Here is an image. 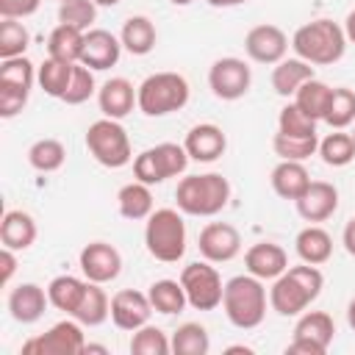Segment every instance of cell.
I'll return each mask as SVG.
<instances>
[{
	"label": "cell",
	"instance_id": "16",
	"mask_svg": "<svg viewBox=\"0 0 355 355\" xmlns=\"http://www.w3.org/2000/svg\"><path fill=\"white\" fill-rule=\"evenodd\" d=\"M200 255L211 263H227L241 252V233L230 222H208L197 239Z\"/></svg>",
	"mask_w": 355,
	"mask_h": 355
},
{
	"label": "cell",
	"instance_id": "2",
	"mask_svg": "<svg viewBox=\"0 0 355 355\" xmlns=\"http://www.w3.org/2000/svg\"><path fill=\"white\" fill-rule=\"evenodd\" d=\"M291 50L297 53V58H302L313 67H330L344 58V50H347L344 25H338L327 17L311 19L294 31Z\"/></svg>",
	"mask_w": 355,
	"mask_h": 355
},
{
	"label": "cell",
	"instance_id": "34",
	"mask_svg": "<svg viewBox=\"0 0 355 355\" xmlns=\"http://www.w3.org/2000/svg\"><path fill=\"white\" fill-rule=\"evenodd\" d=\"M147 297H150V305L155 313H164V316H172V313H180L189 300H186V291H183V283L180 280H155L150 288H147Z\"/></svg>",
	"mask_w": 355,
	"mask_h": 355
},
{
	"label": "cell",
	"instance_id": "25",
	"mask_svg": "<svg viewBox=\"0 0 355 355\" xmlns=\"http://www.w3.org/2000/svg\"><path fill=\"white\" fill-rule=\"evenodd\" d=\"M294 250H297L302 263L322 266V263H327L333 258V236L319 225H308V227H302L297 233Z\"/></svg>",
	"mask_w": 355,
	"mask_h": 355
},
{
	"label": "cell",
	"instance_id": "29",
	"mask_svg": "<svg viewBox=\"0 0 355 355\" xmlns=\"http://www.w3.org/2000/svg\"><path fill=\"white\" fill-rule=\"evenodd\" d=\"M86 286L89 280L86 277H75V275H58L47 283V297H50V305L55 311H64L67 316L75 313V308L80 305L83 294H86Z\"/></svg>",
	"mask_w": 355,
	"mask_h": 355
},
{
	"label": "cell",
	"instance_id": "1",
	"mask_svg": "<svg viewBox=\"0 0 355 355\" xmlns=\"http://www.w3.org/2000/svg\"><path fill=\"white\" fill-rule=\"evenodd\" d=\"M324 286V275L313 263H300L288 266L280 277L272 280L269 288V308L277 316H300L319 294Z\"/></svg>",
	"mask_w": 355,
	"mask_h": 355
},
{
	"label": "cell",
	"instance_id": "18",
	"mask_svg": "<svg viewBox=\"0 0 355 355\" xmlns=\"http://www.w3.org/2000/svg\"><path fill=\"white\" fill-rule=\"evenodd\" d=\"M122 42L119 36H114L111 31L105 28H92L86 31L83 36V53H80V64L94 69V72H103V69H111L116 67L119 55H122Z\"/></svg>",
	"mask_w": 355,
	"mask_h": 355
},
{
	"label": "cell",
	"instance_id": "14",
	"mask_svg": "<svg viewBox=\"0 0 355 355\" xmlns=\"http://www.w3.org/2000/svg\"><path fill=\"white\" fill-rule=\"evenodd\" d=\"M244 53H247L250 61H255V64L275 67V64L283 61L286 53H288V36L283 33V28H277V25H272V22L255 25V28H250L247 36H244Z\"/></svg>",
	"mask_w": 355,
	"mask_h": 355
},
{
	"label": "cell",
	"instance_id": "30",
	"mask_svg": "<svg viewBox=\"0 0 355 355\" xmlns=\"http://www.w3.org/2000/svg\"><path fill=\"white\" fill-rule=\"evenodd\" d=\"M116 208L125 219L130 222H139V219H147L155 208H153V191L147 183L141 180H133V183H125L119 191H116Z\"/></svg>",
	"mask_w": 355,
	"mask_h": 355
},
{
	"label": "cell",
	"instance_id": "43",
	"mask_svg": "<svg viewBox=\"0 0 355 355\" xmlns=\"http://www.w3.org/2000/svg\"><path fill=\"white\" fill-rule=\"evenodd\" d=\"M277 130L288 136H319L316 133V119H311L294 100L286 103L277 114Z\"/></svg>",
	"mask_w": 355,
	"mask_h": 355
},
{
	"label": "cell",
	"instance_id": "7",
	"mask_svg": "<svg viewBox=\"0 0 355 355\" xmlns=\"http://www.w3.org/2000/svg\"><path fill=\"white\" fill-rule=\"evenodd\" d=\"M86 150L97 164H103L108 169H122L133 161V147H130L128 130L122 128L119 119H108V116L89 125Z\"/></svg>",
	"mask_w": 355,
	"mask_h": 355
},
{
	"label": "cell",
	"instance_id": "35",
	"mask_svg": "<svg viewBox=\"0 0 355 355\" xmlns=\"http://www.w3.org/2000/svg\"><path fill=\"white\" fill-rule=\"evenodd\" d=\"M330 94H333V86H327V83L319 80V78H311V80H305V83L294 92V103H297L311 119L322 122L324 114H327V105H330Z\"/></svg>",
	"mask_w": 355,
	"mask_h": 355
},
{
	"label": "cell",
	"instance_id": "39",
	"mask_svg": "<svg viewBox=\"0 0 355 355\" xmlns=\"http://www.w3.org/2000/svg\"><path fill=\"white\" fill-rule=\"evenodd\" d=\"M272 150L280 161H308L319 150V136H288L277 130L272 136Z\"/></svg>",
	"mask_w": 355,
	"mask_h": 355
},
{
	"label": "cell",
	"instance_id": "47",
	"mask_svg": "<svg viewBox=\"0 0 355 355\" xmlns=\"http://www.w3.org/2000/svg\"><path fill=\"white\" fill-rule=\"evenodd\" d=\"M14 272H17V250L3 247L0 250V283L8 286L11 277H14Z\"/></svg>",
	"mask_w": 355,
	"mask_h": 355
},
{
	"label": "cell",
	"instance_id": "20",
	"mask_svg": "<svg viewBox=\"0 0 355 355\" xmlns=\"http://www.w3.org/2000/svg\"><path fill=\"white\" fill-rule=\"evenodd\" d=\"M183 147H186V153H189L191 161H197V164H214V161H219V158L225 155V150H227V136H225V130H222L219 125H214V122H200V125H194V128L186 133Z\"/></svg>",
	"mask_w": 355,
	"mask_h": 355
},
{
	"label": "cell",
	"instance_id": "28",
	"mask_svg": "<svg viewBox=\"0 0 355 355\" xmlns=\"http://www.w3.org/2000/svg\"><path fill=\"white\" fill-rule=\"evenodd\" d=\"M269 183H272V189H275L277 197L294 202V200L308 189L311 175H308V169H305V161H280V164L272 169Z\"/></svg>",
	"mask_w": 355,
	"mask_h": 355
},
{
	"label": "cell",
	"instance_id": "19",
	"mask_svg": "<svg viewBox=\"0 0 355 355\" xmlns=\"http://www.w3.org/2000/svg\"><path fill=\"white\" fill-rule=\"evenodd\" d=\"M294 205L305 222H324L338 211V189L327 180H311L308 189L294 200Z\"/></svg>",
	"mask_w": 355,
	"mask_h": 355
},
{
	"label": "cell",
	"instance_id": "55",
	"mask_svg": "<svg viewBox=\"0 0 355 355\" xmlns=\"http://www.w3.org/2000/svg\"><path fill=\"white\" fill-rule=\"evenodd\" d=\"M172 6H189V3H194V0H169Z\"/></svg>",
	"mask_w": 355,
	"mask_h": 355
},
{
	"label": "cell",
	"instance_id": "42",
	"mask_svg": "<svg viewBox=\"0 0 355 355\" xmlns=\"http://www.w3.org/2000/svg\"><path fill=\"white\" fill-rule=\"evenodd\" d=\"M28 44H31V33H28V28L22 25V19L3 17V22H0V58L25 55Z\"/></svg>",
	"mask_w": 355,
	"mask_h": 355
},
{
	"label": "cell",
	"instance_id": "11",
	"mask_svg": "<svg viewBox=\"0 0 355 355\" xmlns=\"http://www.w3.org/2000/svg\"><path fill=\"white\" fill-rule=\"evenodd\" d=\"M333 336H336V322L327 311H302L294 324V338L288 341L286 352L324 355L327 347L333 344Z\"/></svg>",
	"mask_w": 355,
	"mask_h": 355
},
{
	"label": "cell",
	"instance_id": "9",
	"mask_svg": "<svg viewBox=\"0 0 355 355\" xmlns=\"http://www.w3.org/2000/svg\"><path fill=\"white\" fill-rule=\"evenodd\" d=\"M36 69L39 67L25 55L0 61V116L3 119H11L25 108L31 89L36 83Z\"/></svg>",
	"mask_w": 355,
	"mask_h": 355
},
{
	"label": "cell",
	"instance_id": "54",
	"mask_svg": "<svg viewBox=\"0 0 355 355\" xmlns=\"http://www.w3.org/2000/svg\"><path fill=\"white\" fill-rule=\"evenodd\" d=\"M227 352H252V349L244 347V344H236V347H227Z\"/></svg>",
	"mask_w": 355,
	"mask_h": 355
},
{
	"label": "cell",
	"instance_id": "23",
	"mask_svg": "<svg viewBox=\"0 0 355 355\" xmlns=\"http://www.w3.org/2000/svg\"><path fill=\"white\" fill-rule=\"evenodd\" d=\"M97 105L108 119H125L136 105V86L128 78H108L97 89Z\"/></svg>",
	"mask_w": 355,
	"mask_h": 355
},
{
	"label": "cell",
	"instance_id": "53",
	"mask_svg": "<svg viewBox=\"0 0 355 355\" xmlns=\"http://www.w3.org/2000/svg\"><path fill=\"white\" fill-rule=\"evenodd\" d=\"M97 6H103V8H114V6H119L122 0H94Z\"/></svg>",
	"mask_w": 355,
	"mask_h": 355
},
{
	"label": "cell",
	"instance_id": "12",
	"mask_svg": "<svg viewBox=\"0 0 355 355\" xmlns=\"http://www.w3.org/2000/svg\"><path fill=\"white\" fill-rule=\"evenodd\" d=\"M83 349H86V333L75 316L55 322L47 333L22 344V355H83Z\"/></svg>",
	"mask_w": 355,
	"mask_h": 355
},
{
	"label": "cell",
	"instance_id": "8",
	"mask_svg": "<svg viewBox=\"0 0 355 355\" xmlns=\"http://www.w3.org/2000/svg\"><path fill=\"white\" fill-rule=\"evenodd\" d=\"M189 153L183 144H175V141H161L155 147H147L141 150L136 158H133V178L147 183V186H158L164 183L166 178H178L186 172L189 166Z\"/></svg>",
	"mask_w": 355,
	"mask_h": 355
},
{
	"label": "cell",
	"instance_id": "52",
	"mask_svg": "<svg viewBox=\"0 0 355 355\" xmlns=\"http://www.w3.org/2000/svg\"><path fill=\"white\" fill-rule=\"evenodd\" d=\"M83 352H100V355H108V347H103V344H89L86 341V349Z\"/></svg>",
	"mask_w": 355,
	"mask_h": 355
},
{
	"label": "cell",
	"instance_id": "36",
	"mask_svg": "<svg viewBox=\"0 0 355 355\" xmlns=\"http://www.w3.org/2000/svg\"><path fill=\"white\" fill-rule=\"evenodd\" d=\"M64 161H67V147L58 139H36L28 147V164L42 175L58 172Z\"/></svg>",
	"mask_w": 355,
	"mask_h": 355
},
{
	"label": "cell",
	"instance_id": "21",
	"mask_svg": "<svg viewBox=\"0 0 355 355\" xmlns=\"http://www.w3.org/2000/svg\"><path fill=\"white\" fill-rule=\"evenodd\" d=\"M8 313L14 322L19 324H33L44 316L47 305H50V297H47V288H42L39 283H19L8 291Z\"/></svg>",
	"mask_w": 355,
	"mask_h": 355
},
{
	"label": "cell",
	"instance_id": "27",
	"mask_svg": "<svg viewBox=\"0 0 355 355\" xmlns=\"http://www.w3.org/2000/svg\"><path fill=\"white\" fill-rule=\"evenodd\" d=\"M311 78H316L313 75V64H308V61H302L297 55L294 58H283V61H277L272 67V89L280 97H294V92Z\"/></svg>",
	"mask_w": 355,
	"mask_h": 355
},
{
	"label": "cell",
	"instance_id": "32",
	"mask_svg": "<svg viewBox=\"0 0 355 355\" xmlns=\"http://www.w3.org/2000/svg\"><path fill=\"white\" fill-rule=\"evenodd\" d=\"M72 69L75 64L69 61H61V58H44L36 69V83L42 86V92L47 97H55V100H64L67 89H69V80H72Z\"/></svg>",
	"mask_w": 355,
	"mask_h": 355
},
{
	"label": "cell",
	"instance_id": "40",
	"mask_svg": "<svg viewBox=\"0 0 355 355\" xmlns=\"http://www.w3.org/2000/svg\"><path fill=\"white\" fill-rule=\"evenodd\" d=\"M322 122H327L333 130L349 128L355 122V92L347 86H333L330 105H327V114Z\"/></svg>",
	"mask_w": 355,
	"mask_h": 355
},
{
	"label": "cell",
	"instance_id": "26",
	"mask_svg": "<svg viewBox=\"0 0 355 355\" xmlns=\"http://www.w3.org/2000/svg\"><path fill=\"white\" fill-rule=\"evenodd\" d=\"M155 39H158V31H155V25H153L150 17L133 14V17H128V19L122 22L119 42H122V47H125L130 55H147V53H153Z\"/></svg>",
	"mask_w": 355,
	"mask_h": 355
},
{
	"label": "cell",
	"instance_id": "13",
	"mask_svg": "<svg viewBox=\"0 0 355 355\" xmlns=\"http://www.w3.org/2000/svg\"><path fill=\"white\" fill-rule=\"evenodd\" d=\"M250 86H252V72L244 58L225 55V58H216L208 69V89L216 100H225V103L241 100L250 92Z\"/></svg>",
	"mask_w": 355,
	"mask_h": 355
},
{
	"label": "cell",
	"instance_id": "38",
	"mask_svg": "<svg viewBox=\"0 0 355 355\" xmlns=\"http://www.w3.org/2000/svg\"><path fill=\"white\" fill-rule=\"evenodd\" d=\"M316 153H319V158H322L327 166L338 169V166H347V164L355 161V141H352L349 133L333 130V133H327L324 139H319V150H316Z\"/></svg>",
	"mask_w": 355,
	"mask_h": 355
},
{
	"label": "cell",
	"instance_id": "3",
	"mask_svg": "<svg viewBox=\"0 0 355 355\" xmlns=\"http://www.w3.org/2000/svg\"><path fill=\"white\" fill-rule=\"evenodd\" d=\"M266 305H269V294H266L261 277L244 272V275H236L225 283L222 311L233 327L255 330L266 316Z\"/></svg>",
	"mask_w": 355,
	"mask_h": 355
},
{
	"label": "cell",
	"instance_id": "41",
	"mask_svg": "<svg viewBox=\"0 0 355 355\" xmlns=\"http://www.w3.org/2000/svg\"><path fill=\"white\" fill-rule=\"evenodd\" d=\"M128 349L133 355H169L172 352V341L166 338V333L161 327H155V324L147 322L144 327L133 330Z\"/></svg>",
	"mask_w": 355,
	"mask_h": 355
},
{
	"label": "cell",
	"instance_id": "45",
	"mask_svg": "<svg viewBox=\"0 0 355 355\" xmlns=\"http://www.w3.org/2000/svg\"><path fill=\"white\" fill-rule=\"evenodd\" d=\"M92 94H97V83H94V69L83 67L80 61L75 64L72 69V80H69V89L64 94V103L67 105H80L86 103Z\"/></svg>",
	"mask_w": 355,
	"mask_h": 355
},
{
	"label": "cell",
	"instance_id": "37",
	"mask_svg": "<svg viewBox=\"0 0 355 355\" xmlns=\"http://www.w3.org/2000/svg\"><path fill=\"white\" fill-rule=\"evenodd\" d=\"M169 341H172V352L175 355H208V349H211L208 330L200 322H183L172 333Z\"/></svg>",
	"mask_w": 355,
	"mask_h": 355
},
{
	"label": "cell",
	"instance_id": "51",
	"mask_svg": "<svg viewBox=\"0 0 355 355\" xmlns=\"http://www.w3.org/2000/svg\"><path fill=\"white\" fill-rule=\"evenodd\" d=\"M347 324H349V330H355V297L347 302Z\"/></svg>",
	"mask_w": 355,
	"mask_h": 355
},
{
	"label": "cell",
	"instance_id": "49",
	"mask_svg": "<svg viewBox=\"0 0 355 355\" xmlns=\"http://www.w3.org/2000/svg\"><path fill=\"white\" fill-rule=\"evenodd\" d=\"M344 33H347V42H352L355 44V8L347 14V19H344Z\"/></svg>",
	"mask_w": 355,
	"mask_h": 355
},
{
	"label": "cell",
	"instance_id": "22",
	"mask_svg": "<svg viewBox=\"0 0 355 355\" xmlns=\"http://www.w3.org/2000/svg\"><path fill=\"white\" fill-rule=\"evenodd\" d=\"M244 266L261 280H275L288 269V255L275 241H258L244 252Z\"/></svg>",
	"mask_w": 355,
	"mask_h": 355
},
{
	"label": "cell",
	"instance_id": "44",
	"mask_svg": "<svg viewBox=\"0 0 355 355\" xmlns=\"http://www.w3.org/2000/svg\"><path fill=\"white\" fill-rule=\"evenodd\" d=\"M58 22L72 25L78 31H92L97 22V3L94 0H67L58 3Z\"/></svg>",
	"mask_w": 355,
	"mask_h": 355
},
{
	"label": "cell",
	"instance_id": "10",
	"mask_svg": "<svg viewBox=\"0 0 355 355\" xmlns=\"http://www.w3.org/2000/svg\"><path fill=\"white\" fill-rule=\"evenodd\" d=\"M180 283L186 291V300L194 311H214L222 305V294H225V283L222 275L216 272V266L211 261H191L183 266L180 272Z\"/></svg>",
	"mask_w": 355,
	"mask_h": 355
},
{
	"label": "cell",
	"instance_id": "6",
	"mask_svg": "<svg viewBox=\"0 0 355 355\" xmlns=\"http://www.w3.org/2000/svg\"><path fill=\"white\" fill-rule=\"evenodd\" d=\"M144 247L161 263H178L186 255V222L175 208H155L144 225Z\"/></svg>",
	"mask_w": 355,
	"mask_h": 355
},
{
	"label": "cell",
	"instance_id": "24",
	"mask_svg": "<svg viewBox=\"0 0 355 355\" xmlns=\"http://www.w3.org/2000/svg\"><path fill=\"white\" fill-rule=\"evenodd\" d=\"M36 219L22 211V208H11L3 214V222H0V244L3 247H11L17 252H25L28 247H33L36 241Z\"/></svg>",
	"mask_w": 355,
	"mask_h": 355
},
{
	"label": "cell",
	"instance_id": "56",
	"mask_svg": "<svg viewBox=\"0 0 355 355\" xmlns=\"http://www.w3.org/2000/svg\"><path fill=\"white\" fill-rule=\"evenodd\" d=\"M349 136H352V141H355V122H352V133H349Z\"/></svg>",
	"mask_w": 355,
	"mask_h": 355
},
{
	"label": "cell",
	"instance_id": "4",
	"mask_svg": "<svg viewBox=\"0 0 355 355\" xmlns=\"http://www.w3.org/2000/svg\"><path fill=\"white\" fill-rule=\"evenodd\" d=\"M175 202L189 216H216L230 202V183L219 172L186 175L175 186Z\"/></svg>",
	"mask_w": 355,
	"mask_h": 355
},
{
	"label": "cell",
	"instance_id": "33",
	"mask_svg": "<svg viewBox=\"0 0 355 355\" xmlns=\"http://www.w3.org/2000/svg\"><path fill=\"white\" fill-rule=\"evenodd\" d=\"M72 316H75L83 327H100V324L111 316V300H108L103 283H92V280H89L86 294H83V300H80V305L75 308Z\"/></svg>",
	"mask_w": 355,
	"mask_h": 355
},
{
	"label": "cell",
	"instance_id": "50",
	"mask_svg": "<svg viewBox=\"0 0 355 355\" xmlns=\"http://www.w3.org/2000/svg\"><path fill=\"white\" fill-rule=\"evenodd\" d=\"M211 8H233V6H241L247 0H205Z\"/></svg>",
	"mask_w": 355,
	"mask_h": 355
},
{
	"label": "cell",
	"instance_id": "46",
	"mask_svg": "<svg viewBox=\"0 0 355 355\" xmlns=\"http://www.w3.org/2000/svg\"><path fill=\"white\" fill-rule=\"evenodd\" d=\"M39 6H42V0H0V17L25 19V17L36 14Z\"/></svg>",
	"mask_w": 355,
	"mask_h": 355
},
{
	"label": "cell",
	"instance_id": "31",
	"mask_svg": "<svg viewBox=\"0 0 355 355\" xmlns=\"http://www.w3.org/2000/svg\"><path fill=\"white\" fill-rule=\"evenodd\" d=\"M83 36H86V31H78L72 25L58 22L50 31V36H47V55L50 58L69 61V64H78L80 61V53H83Z\"/></svg>",
	"mask_w": 355,
	"mask_h": 355
},
{
	"label": "cell",
	"instance_id": "48",
	"mask_svg": "<svg viewBox=\"0 0 355 355\" xmlns=\"http://www.w3.org/2000/svg\"><path fill=\"white\" fill-rule=\"evenodd\" d=\"M341 244H344V250L355 258V216L344 225V233H341Z\"/></svg>",
	"mask_w": 355,
	"mask_h": 355
},
{
	"label": "cell",
	"instance_id": "5",
	"mask_svg": "<svg viewBox=\"0 0 355 355\" xmlns=\"http://www.w3.org/2000/svg\"><path fill=\"white\" fill-rule=\"evenodd\" d=\"M189 80L180 72H153L136 86V105L144 116H166L189 103Z\"/></svg>",
	"mask_w": 355,
	"mask_h": 355
},
{
	"label": "cell",
	"instance_id": "17",
	"mask_svg": "<svg viewBox=\"0 0 355 355\" xmlns=\"http://www.w3.org/2000/svg\"><path fill=\"white\" fill-rule=\"evenodd\" d=\"M150 313H153L150 297L136 288H119L111 297V322L125 333L144 327L150 322Z\"/></svg>",
	"mask_w": 355,
	"mask_h": 355
},
{
	"label": "cell",
	"instance_id": "15",
	"mask_svg": "<svg viewBox=\"0 0 355 355\" xmlns=\"http://www.w3.org/2000/svg\"><path fill=\"white\" fill-rule=\"evenodd\" d=\"M78 263H80V272L86 280L92 283H111L119 277L122 272V255L114 244L108 241H89L80 255H78Z\"/></svg>",
	"mask_w": 355,
	"mask_h": 355
},
{
	"label": "cell",
	"instance_id": "57",
	"mask_svg": "<svg viewBox=\"0 0 355 355\" xmlns=\"http://www.w3.org/2000/svg\"><path fill=\"white\" fill-rule=\"evenodd\" d=\"M58 3H67V0H58Z\"/></svg>",
	"mask_w": 355,
	"mask_h": 355
}]
</instances>
